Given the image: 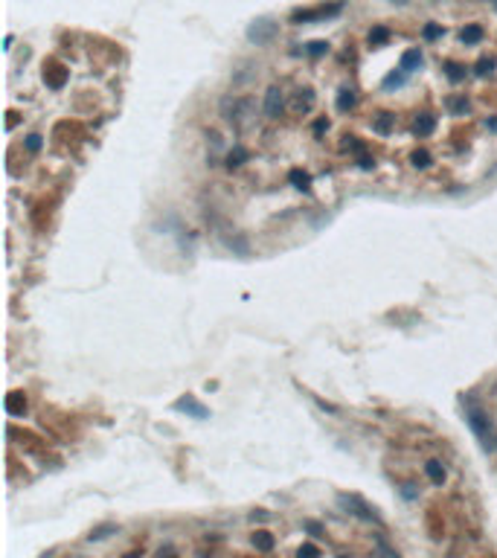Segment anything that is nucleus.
<instances>
[{
	"mask_svg": "<svg viewBox=\"0 0 497 558\" xmlns=\"http://www.w3.org/2000/svg\"><path fill=\"white\" fill-rule=\"evenodd\" d=\"M337 503H340L349 515H358V518H363V521H372V524H381V518L375 515V509L369 506V503H363L358 494H340L337 497Z\"/></svg>",
	"mask_w": 497,
	"mask_h": 558,
	"instance_id": "f03ea898",
	"label": "nucleus"
},
{
	"mask_svg": "<svg viewBox=\"0 0 497 558\" xmlns=\"http://www.w3.org/2000/svg\"><path fill=\"white\" fill-rule=\"evenodd\" d=\"M282 108H285V96H282V90H279V87H271V90L265 93V117L276 119L279 114H282Z\"/></svg>",
	"mask_w": 497,
	"mask_h": 558,
	"instance_id": "20e7f679",
	"label": "nucleus"
},
{
	"mask_svg": "<svg viewBox=\"0 0 497 558\" xmlns=\"http://www.w3.org/2000/svg\"><path fill=\"white\" fill-rule=\"evenodd\" d=\"M274 35H276V23H274V20H256V23L247 29V38H250L256 47H265Z\"/></svg>",
	"mask_w": 497,
	"mask_h": 558,
	"instance_id": "7ed1b4c3",
	"label": "nucleus"
},
{
	"mask_svg": "<svg viewBox=\"0 0 497 558\" xmlns=\"http://www.w3.org/2000/svg\"><path fill=\"white\" fill-rule=\"evenodd\" d=\"M227 247H230V250H236V253H239V256H247V253H250V247H247V241H244V238H241V236H233V238H227Z\"/></svg>",
	"mask_w": 497,
	"mask_h": 558,
	"instance_id": "ddd939ff",
	"label": "nucleus"
},
{
	"mask_svg": "<svg viewBox=\"0 0 497 558\" xmlns=\"http://www.w3.org/2000/svg\"><path fill=\"white\" fill-rule=\"evenodd\" d=\"M393 122H395V117H390V114H381V117L372 122V128H375V134H390V131H393Z\"/></svg>",
	"mask_w": 497,
	"mask_h": 558,
	"instance_id": "9d476101",
	"label": "nucleus"
},
{
	"mask_svg": "<svg viewBox=\"0 0 497 558\" xmlns=\"http://www.w3.org/2000/svg\"><path fill=\"white\" fill-rule=\"evenodd\" d=\"M451 111H454V114H463V111H468V102L465 99H451Z\"/></svg>",
	"mask_w": 497,
	"mask_h": 558,
	"instance_id": "b1692460",
	"label": "nucleus"
},
{
	"mask_svg": "<svg viewBox=\"0 0 497 558\" xmlns=\"http://www.w3.org/2000/svg\"><path fill=\"white\" fill-rule=\"evenodd\" d=\"M253 547L262 550V553H268V550H274V538H271L268 532H256V535H253Z\"/></svg>",
	"mask_w": 497,
	"mask_h": 558,
	"instance_id": "f8f14e48",
	"label": "nucleus"
},
{
	"mask_svg": "<svg viewBox=\"0 0 497 558\" xmlns=\"http://www.w3.org/2000/svg\"><path fill=\"white\" fill-rule=\"evenodd\" d=\"M465 407V419H468V427L474 430V436L480 439L483 451H497V430L495 424H492V419H489V413L483 410L474 398H465L463 401Z\"/></svg>",
	"mask_w": 497,
	"mask_h": 558,
	"instance_id": "f257e3e1",
	"label": "nucleus"
},
{
	"mask_svg": "<svg viewBox=\"0 0 497 558\" xmlns=\"http://www.w3.org/2000/svg\"><path fill=\"white\" fill-rule=\"evenodd\" d=\"M413 166H419V169L430 166V154L428 152H416V154H413Z\"/></svg>",
	"mask_w": 497,
	"mask_h": 558,
	"instance_id": "f3484780",
	"label": "nucleus"
},
{
	"mask_svg": "<svg viewBox=\"0 0 497 558\" xmlns=\"http://www.w3.org/2000/svg\"><path fill=\"white\" fill-rule=\"evenodd\" d=\"M433 128H436V119H433V117H419V119H416V125H413V131H416L419 137H428Z\"/></svg>",
	"mask_w": 497,
	"mask_h": 558,
	"instance_id": "6e6552de",
	"label": "nucleus"
},
{
	"mask_svg": "<svg viewBox=\"0 0 497 558\" xmlns=\"http://www.w3.org/2000/svg\"><path fill=\"white\" fill-rule=\"evenodd\" d=\"M291 181L300 186V189H306V184H309V175H303V172H291Z\"/></svg>",
	"mask_w": 497,
	"mask_h": 558,
	"instance_id": "5701e85b",
	"label": "nucleus"
},
{
	"mask_svg": "<svg viewBox=\"0 0 497 558\" xmlns=\"http://www.w3.org/2000/svg\"><path fill=\"white\" fill-rule=\"evenodd\" d=\"M422 67V52L419 50H407L404 55H401V70L404 73H413V70Z\"/></svg>",
	"mask_w": 497,
	"mask_h": 558,
	"instance_id": "0eeeda50",
	"label": "nucleus"
},
{
	"mask_svg": "<svg viewBox=\"0 0 497 558\" xmlns=\"http://www.w3.org/2000/svg\"><path fill=\"white\" fill-rule=\"evenodd\" d=\"M439 35V26H425V38H436Z\"/></svg>",
	"mask_w": 497,
	"mask_h": 558,
	"instance_id": "a878e982",
	"label": "nucleus"
},
{
	"mask_svg": "<svg viewBox=\"0 0 497 558\" xmlns=\"http://www.w3.org/2000/svg\"><path fill=\"white\" fill-rule=\"evenodd\" d=\"M174 410H180V413H189V416H195V419H206V407H201L195 398H180V401H174Z\"/></svg>",
	"mask_w": 497,
	"mask_h": 558,
	"instance_id": "423d86ee",
	"label": "nucleus"
},
{
	"mask_svg": "<svg viewBox=\"0 0 497 558\" xmlns=\"http://www.w3.org/2000/svg\"><path fill=\"white\" fill-rule=\"evenodd\" d=\"M404 79H407V73L398 67V73H390V76L384 79V87H387V90H390V87H401V85H404Z\"/></svg>",
	"mask_w": 497,
	"mask_h": 558,
	"instance_id": "4468645a",
	"label": "nucleus"
},
{
	"mask_svg": "<svg viewBox=\"0 0 497 558\" xmlns=\"http://www.w3.org/2000/svg\"><path fill=\"white\" fill-rule=\"evenodd\" d=\"M253 521H268V512H253Z\"/></svg>",
	"mask_w": 497,
	"mask_h": 558,
	"instance_id": "c85d7f7f",
	"label": "nucleus"
},
{
	"mask_svg": "<svg viewBox=\"0 0 497 558\" xmlns=\"http://www.w3.org/2000/svg\"><path fill=\"white\" fill-rule=\"evenodd\" d=\"M306 50H309L311 55H323V52L329 50V44H326V41H311V44L306 47Z\"/></svg>",
	"mask_w": 497,
	"mask_h": 558,
	"instance_id": "a211bd4d",
	"label": "nucleus"
},
{
	"mask_svg": "<svg viewBox=\"0 0 497 558\" xmlns=\"http://www.w3.org/2000/svg\"><path fill=\"white\" fill-rule=\"evenodd\" d=\"M358 163H360V169H372V160H369V157H360Z\"/></svg>",
	"mask_w": 497,
	"mask_h": 558,
	"instance_id": "bb28decb",
	"label": "nucleus"
},
{
	"mask_svg": "<svg viewBox=\"0 0 497 558\" xmlns=\"http://www.w3.org/2000/svg\"><path fill=\"white\" fill-rule=\"evenodd\" d=\"M291 108L297 111V114H309L311 108H314V93H311L309 87H303V90H297L291 99Z\"/></svg>",
	"mask_w": 497,
	"mask_h": 558,
	"instance_id": "39448f33",
	"label": "nucleus"
},
{
	"mask_svg": "<svg viewBox=\"0 0 497 558\" xmlns=\"http://www.w3.org/2000/svg\"><path fill=\"white\" fill-rule=\"evenodd\" d=\"M480 38H483L480 26H465V29H463V41H465V44H477Z\"/></svg>",
	"mask_w": 497,
	"mask_h": 558,
	"instance_id": "dca6fc26",
	"label": "nucleus"
},
{
	"mask_svg": "<svg viewBox=\"0 0 497 558\" xmlns=\"http://www.w3.org/2000/svg\"><path fill=\"white\" fill-rule=\"evenodd\" d=\"M247 154L241 152V149H236V152H230V157H227V166L233 169V166H241V160H244Z\"/></svg>",
	"mask_w": 497,
	"mask_h": 558,
	"instance_id": "6ab92c4d",
	"label": "nucleus"
},
{
	"mask_svg": "<svg viewBox=\"0 0 497 558\" xmlns=\"http://www.w3.org/2000/svg\"><path fill=\"white\" fill-rule=\"evenodd\" d=\"M387 35L390 32H387L384 26H375V29L369 32V41H372V44H381V41H387Z\"/></svg>",
	"mask_w": 497,
	"mask_h": 558,
	"instance_id": "aec40b11",
	"label": "nucleus"
},
{
	"mask_svg": "<svg viewBox=\"0 0 497 558\" xmlns=\"http://www.w3.org/2000/svg\"><path fill=\"white\" fill-rule=\"evenodd\" d=\"M492 67H495V61H492V58H483V61H477V76L492 73Z\"/></svg>",
	"mask_w": 497,
	"mask_h": 558,
	"instance_id": "4be33fe9",
	"label": "nucleus"
},
{
	"mask_svg": "<svg viewBox=\"0 0 497 558\" xmlns=\"http://www.w3.org/2000/svg\"><path fill=\"white\" fill-rule=\"evenodd\" d=\"M26 149H29V152H38V149H41V137L29 134V137H26Z\"/></svg>",
	"mask_w": 497,
	"mask_h": 558,
	"instance_id": "393cba45",
	"label": "nucleus"
},
{
	"mask_svg": "<svg viewBox=\"0 0 497 558\" xmlns=\"http://www.w3.org/2000/svg\"><path fill=\"white\" fill-rule=\"evenodd\" d=\"M463 76H465V73H463L460 64H448V79H451V82H460Z\"/></svg>",
	"mask_w": 497,
	"mask_h": 558,
	"instance_id": "412c9836",
	"label": "nucleus"
},
{
	"mask_svg": "<svg viewBox=\"0 0 497 558\" xmlns=\"http://www.w3.org/2000/svg\"><path fill=\"white\" fill-rule=\"evenodd\" d=\"M425 471H428V477L433 483H442V480H445V468H442V462H436V459L425 465Z\"/></svg>",
	"mask_w": 497,
	"mask_h": 558,
	"instance_id": "9b49d317",
	"label": "nucleus"
},
{
	"mask_svg": "<svg viewBox=\"0 0 497 558\" xmlns=\"http://www.w3.org/2000/svg\"><path fill=\"white\" fill-rule=\"evenodd\" d=\"M337 108H340V111H352V108H355V90H352V87H343V90H340V96H337Z\"/></svg>",
	"mask_w": 497,
	"mask_h": 558,
	"instance_id": "1a4fd4ad",
	"label": "nucleus"
},
{
	"mask_svg": "<svg viewBox=\"0 0 497 558\" xmlns=\"http://www.w3.org/2000/svg\"><path fill=\"white\" fill-rule=\"evenodd\" d=\"M326 128H329V122H323V119H320V122L314 125V131H317V134H320V131H326Z\"/></svg>",
	"mask_w": 497,
	"mask_h": 558,
	"instance_id": "cd10ccee",
	"label": "nucleus"
},
{
	"mask_svg": "<svg viewBox=\"0 0 497 558\" xmlns=\"http://www.w3.org/2000/svg\"><path fill=\"white\" fill-rule=\"evenodd\" d=\"M111 532H117V526H114V524H108V526H96V529H93V532H90L87 538H90V541H102V538H108Z\"/></svg>",
	"mask_w": 497,
	"mask_h": 558,
	"instance_id": "2eb2a0df",
	"label": "nucleus"
}]
</instances>
